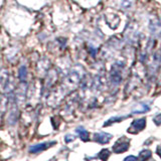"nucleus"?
Returning a JSON list of instances; mask_svg holds the SVG:
<instances>
[{"label":"nucleus","mask_w":161,"mask_h":161,"mask_svg":"<svg viewBox=\"0 0 161 161\" xmlns=\"http://www.w3.org/2000/svg\"><path fill=\"white\" fill-rule=\"evenodd\" d=\"M130 146V141L126 138L119 139L113 146V151L115 153H122L127 151Z\"/></svg>","instance_id":"f257e3e1"},{"label":"nucleus","mask_w":161,"mask_h":161,"mask_svg":"<svg viewBox=\"0 0 161 161\" xmlns=\"http://www.w3.org/2000/svg\"><path fill=\"white\" fill-rule=\"evenodd\" d=\"M146 126V119L145 118H141L134 120L132 124H131V127L128 129V132L130 133H137L139 131H142Z\"/></svg>","instance_id":"f03ea898"},{"label":"nucleus","mask_w":161,"mask_h":161,"mask_svg":"<svg viewBox=\"0 0 161 161\" xmlns=\"http://www.w3.org/2000/svg\"><path fill=\"white\" fill-rule=\"evenodd\" d=\"M53 144H55L54 141L53 142H47V143H40V144H36V145H33L31 147L29 148V152L30 153H39V152H42L45 149H47L49 146H52Z\"/></svg>","instance_id":"7ed1b4c3"},{"label":"nucleus","mask_w":161,"mask_h":161,"mask_svg":"<svg viewBox=\"0 0 161 161\" xmlns=\"http://www.w3.org/2000/svg\"><path fill=\"white\" fill-rule=\"evenodd\" d=\"M113 136L108 133H98L94 135V139L96 142L100 144H107L110 142V140L112 139Z\"/></svg>","instance_id":"20e7f679"},{"label":"nucleus","mask_w":161,"mask_h":161,"mask_svg":"<svg viewBox=\"0 0 161 161\" xmlns=\"http://www.w3.org/2000/svg\"><path fill=\"white\" fill-rule=\"evenodd\" d=\"M75 132H77L78 134H79V136H80V138L82 139L83 141H85V142H87V141L90 139V137H89V132L86 129H84L83 127H79V128H77L75 129Z\"/></svg>","instance_id":"39448f33"},{"label":"nucleus","mask_w":161,"mask_h":161,"mask_svg":"<svg viewBox=\"0 0 161 161\" xmlns=\"http://www.w3.org/2000/svg\"><path fill=\"white\" fill-rule=\"evenodd\" d=\"M151 155H152V153H151L150 150H143L140 152L138 159L140 161H147V159H149L151 157Z\"/></svg>","instance_id":"423d86ee"},{"label":"nucleus","mask_w":161,"mask_h":161,"mask_svg":"<svg viewBox=\"0 0 161 161\" xmlns=\"http://www.w3.org/2000/svg\"><path fill=\"white\" fill-rule=\"evenodd\" d=\"M110 155H111V153H110V151H109L108 149H103V150L99 153L98 157H99L101 160H102V161H107L108 158L110 157Z\"/></svg>","instance_id":"0eeeda50"},{"label":"nucleus","mask_w":161,"mask_h":161,"mask_svg":"<svg viewBox=\"0 0 161 161\" xmlns=\"http://www.w3.org/2000/svg\"><path fill=\"white\" fill-rule=\"evenodd\" d=\"M127 116H123V117H113V118H111V119H109L107 122H105L104 123V127H107V126H109V125H111L112 123H116V122H120V121H122V120H124Z\"/></svg>","instance_id":"6e6552de"},{"label":"nucleus","mask_w":161,"mask_h":161,"mask_svg":"<svg viewBox=\"0 0 161 161\" xmlns=\"http://www.w3.org/2000/svg\"><path fill=\"white\" fill-rule=\"evenodd\" d=\"M26 77H27V70H26V68L25 67H21L19 69V79L21 82H24L25 80H26Z\"/></svg>","instance_id":"1a4fd4ad"},{"label":"nucleus","mask_w":161,"mask_h":161,"mask_svg":"<svg viewBox=\"0 0 161 161\" xmlns=\"http://www.w3.org/2000/svg\"><path fill=\"white\" fill-rule=\"evenodd\" d=\"M140 106L142 108H141L140 110H134L133 111V114H141V113H145V112H148V111L150 110L149 106L145 105V104H140Z\"/></svg>","instance_id":"9d476101"},{"label":"nucleus","mask_w":161,"mask_h":161,"mask_svg":"<svg viewBox=\"0 0 161 161\" xmlns=\"http://www.w3.org/2000/svg\"><path fill=\"white\" fill-rule=\"evenodd\" d=\"M124 161H138V158L135 157V156H133V155H130V156H128V157H126L124 159Z\"/></svg>","instance_id":"9b49d317"},{"label":"nucleus","mask_w":161,"mask_h":161,"mask_svg":"<svg viewBox=\"0 0 161 161\" xmlns=\"http://www.w3.org/2000/svg\"><path fill=\"white\" fill-rule=\"evenodd\" d=\"M75 139V137L74 136H72V135H67L64 137V140H65V142H69V141H72V140H74Z\"/></svg>","instance_id":"f8f14e48"},{"label":"nucleus","mask_w":161,"mask_h":161,"mask_svg":"<svg viewBox=\"0 0 161 161\" xmlns=\"http://www.w3.org/2000/svg\"><path fill=\"white\" fill-rule=\"evenodd\" d=\"M160 117H161L160 114H158V115L155 117V119H154V122H155V124H156V125H160V121H159Z\"/></svg>","instance_id":"ddd939ff"},{"label":"nucleus","mask_w":161,"mask_h":161,"mask_svg":"<svg viewBox=\"0 0 161 161\" xmlns=\"http://www.w3.org/2000/svg\"><path fill=\"white\" fill-rule=\"evenodd\" d=\"M90 50H91V53H92V55H95V53H97V49H94L92 47H90Z\"/></svg>","instance_id":"4468645a"},{"label":"nucleus","mask_w":161,"mask_h":161,"mask_svg":"<svg viewBox=\"0 0 161 161\" xmlns=\"http://www.w3.org/2000/svg\"><path fill=\"white\" fill-rule=\"evenodd\" d=\"M151 161H155V160H151Z\"/></svg>","instance_id":"2eb2a0df"}]
</instances>
